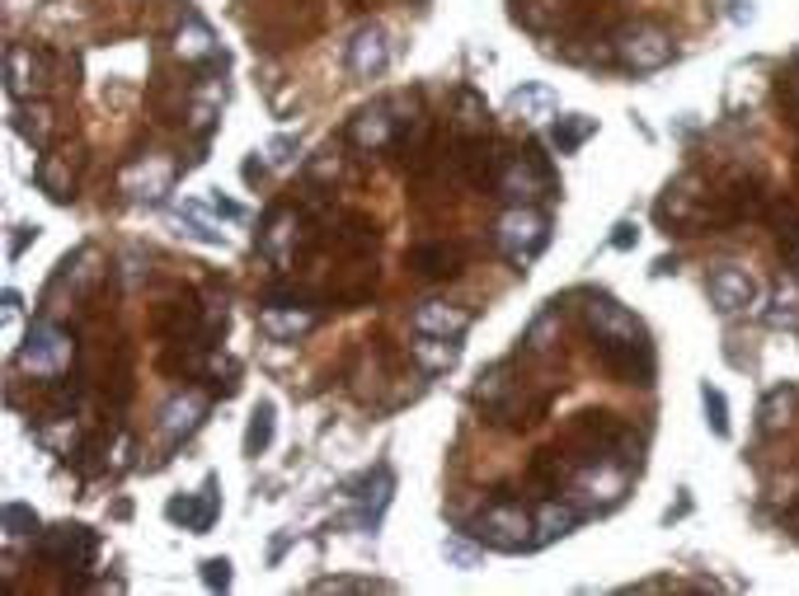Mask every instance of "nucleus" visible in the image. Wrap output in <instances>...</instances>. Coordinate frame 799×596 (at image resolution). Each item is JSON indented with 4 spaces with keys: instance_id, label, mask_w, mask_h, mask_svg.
Here are the masks:
<instances>
[{
    "instance_id": "obj_33",
    "label": "nucleus",
    "mask_w": 799,
    "mask_h": 596,
    "mask_svg": "<svg viewBox=\"0 0 799 596\" xmlns=\"http://www.w3.org/2000/svg\"><path fill=\"white\" fill-rule=\"evenodd\" d=\"M273 428H278V409L269 400L255 404V414H249V428H245V456H263V451L273 446Z\"/></svg>"
},
{
    "instance_id": "obj_12",
    "label": "nucleus",
    "mask_w": 799,
    "mask_h": 596,
    "mask_svg": "<svg viewBox=\"0 0 799 596\" xmlns=\"http://www.w3.org/2000/svg\"><path fill=\"white\" fill-rule=\"evenodd\" d=\"M216 512H222L216 475L202 479V489H198V493H184V498H169V503H165V516H169V522L184 526V531H193V536H208L212 522H216Z\"/></svg>"
},
{
    "instance_id": "obj_37",
    "label": "nucleus",
    "mask_w": 799,
    "mask_h": 596,
    "mask_svg": "<svg viewBox=\"0 0 799 596\" xmlns=\"http://www.w3.org/2000/svg\"><path fill=\"white\" fill-rule=\"evenodd\" d=\"M701 409H705V428H710L715 437H729V400L725 390H715L710 381L701 385Z\"/></svg>"
},
{
    "instance_id": "obj_28",
    "label": "nucleus",
    "mask_w": 799,
    "mask_h": 596,
    "mask_svg": "<svg viewBox=\"0 0 799 596\" xmlns=\"http://www.w3.org/2000/svg\"><path fill=\"white\" fill-rule=\"evenodd\" d=\"M34 183L43 188L47 198L57 202V207H67V202L75 198V179H71V165L57 160V155H43L38 169H34Z\"/></svg>"
},
{
    "instance_id": "obj_45",
    "label": "nucleus",
    "mask_w": 799,
    "mask_h": 596,
    "mask_svg": "<svg viewBox=\"0 0 799 596\" xmlns=\"http://www.w3.org/2000/svg\"><path fill=\"white\" fill-rule=\"evenodd\" d=\"M639 240V230H635V222H621L616 226V235H611V249H631Z\"/></svg>"
},
{
    "instance_id": "obj_40",
    "label": "nucleus",
    "mask_w": 799,
    "mask_h": 596,
    "mask_svg": "<svg viewBox=\"0 0 799 596\" xmlns=\"http://www.w3.org/2000/svg\"><path fill=\"white\" fill-rule=\"evenodd\" d=\"M202 583H208L212 592H226L231 587V559H202Z\"/></svg>"
},
{
    "instance_id": "obj_32",
    "label": "nucleus",
    "mask_w": 799,
    "mask_h": 596,
    "mask_svg": "<svg viewBox=\"0 0 799 596\" xmlns=\"http://www.w3.org/2000/svg\"><path fill=\"white\" fill-rule=\"evenodd\" d=\"M457 132L461 136H490V104L475 90H457Z\"/></svg>"
},
{
    "instance_id": "obj_14",
    "label": "nucleus",
    "mask_w": 799,
    "mask_h": 596,
    "mask_svg": "<svg viewBox=\"0 0 799 596\" xmlns=\"http://www.w3.org/2000/svg\"><path fill=\"white\" fill-rule=\"evenodd\" d=\"M705 291H710V306L719 310V315H743V310L757 306V277L733 269V263L715 269L710 282H705Z\"/></svg>"
},
{
    "instance_id": "obj_34",
    "label": "nucleus",
    "mask_w": 799,
    "mask_h": 596,
    "mask_svg": "<svg viewBox=\"0 0 799 596\" xmlns=\"http://www.w3.org/2000/svg\"><path fill=\"white\" fill-rule=\"evenodd\" d=\"M0 531H5V540H10V545H14V540H38L43 522H38V512H34V508H24V503H5V508H0Z\"/></svg>"
},
{
    "instance_id": "obj_17",
    "label": "nucleus",
    "mask_w": 799,
    "mask_h": 596,
    "mask_svg": "<svg viewBox=\"0 0 799 596\" xmlns=\"http://www.w3.org/2000/svg\"><path fill=\"white\" fill-rule=\"evenodd\" d=\"M457 151H461V155H457V169L466 175L470 188H494V183H498L508 155H494V146H490L484 136H461Z\"/></svg>"
},
{
    "instance_id": "obj_43",
    "label": "nucleus",
    "mask_w": 799,
    "mask_h": 596,
    "mask_svg": "<svg viewBox=\"0 0 799 596\" xmlns=\"http://www.w3.org/2000/svg\"><path fill=\"white\" fill-rule=\"evenodd\" d=\"M306 175H310V183H316V179H334V175H339V155H334V146L320 151L316 160L306 165Z\"/></svg>"
},
{
    "instance_id": "obj_8",
    "label": "nucleus",
    "mask_w": 799,
    "mask_h": 596,
    "mask_svg": "<svg viewBox=\"0 0 799 596\" xmlns=\"http://www.w3.org/2000/svg\"><path fill=\"white\" fill-rule=\"evenodd\" d=\"M43 90H47V57L28 43H10L5 47V94H10V104L38 99Z\"/></svg>"
},
{
    "instance_id": "obj_4",
    "label": "nucleus",
    "mask_w": 799,
    "mask_h": 596,
    "mask_svg": "<svg viewBox=\"0 0 799 596\" xmlns=\"http://www.w3.org/2000/svg\"><path fill=\"white\" fill-rule=\"evenodd\" d=\"M34 550L43 563H57V569H67V587H90V563L99 555V536H94L90 526H52V531H38Z\"/></svg>"
},
{
    "instance_id": "obj_24",
    "label": "nucleus",
    "mask_w": 799,
    "mask_h": 596,
    "mask_svg": "<svg viewBox=\"0 0 799 596\" xmlns=\"http://www.w3.org/2000/svg\"><path fill=\"white\" fill-rule=\"evenodd\" d=\"M175 52L184 61H198V67H216V34L208 28V20L198 14H184L179 34H175Z\"/></svg>"
},
{
    "instance_id": "obj_27",
    "label": "nucleus",
    "mask_w": 799,
    "mask_h": 596,
    "mask_svg": "<svg viewBox=\"0 0 799 596\" xmlns=\"http://www.w3.org/2000/svg\"><path fill=\"white\" fill-rule=\"evenodd\" d=\"M531 516H537V550H541V545L564 540L578 526V508L574 503H560V498H545V503L531 512Z\"/></svg>"
},
{
    "instance_id": "obj_10",
    "label": "nucleus",
    "mask_w": 799,
    "mask_h": 596,
    "mask_svg": "<svg viewBox=\"0 0 799 596\" xmlns=\"http://www.w3.org/2000/svg\"><path fill=\"white\" fill-rule=\"evenodd\" d=\"M396 132H400L396 104L376 99V104H367V108H357V114H353V122H349V146L372 155V151H386L390 141H396Z\"/></svg>"
},
{
    "instance_id": "obj_31",
    "label": "nucleus",
    "mask_w": 799,
    "mask_h": 596,
    "mask_svg": "<svg viewBox=\"0 0 799 596\" xmlns=\"http://www.w3.org/2000/svg\"><path fill=\"white\" fill-rule=\"evenodd\" d=\"M795 400H799L795 385L766 390V400H762V409H757V428H762V432H780V428L790 422V414H795Z\"/></svg>"
},
{
    "instance_id": "obj_2",
    "label": "nucleus",
    "mask_w": 799,
    "mask_h": 596,
    "mask_svg": "<svg viewBox=\"0 0 799 596\" xmlns=\"http://www.w3.org/2000/svg\"><path fill=\"white\" fill-rule=\"evenodd\" d=\"M470 536H475L484 550H537V516H531L522 503H508V498H494L475 522H470Z\"/></svg>"
},
{
    "instance_id": "obj_13",
    "label": "nucleus",
    "mask_w": 799,
    "mask_h": 596,
    "mask_svg": "<svg viewBox=\"0 0 799 596\" xmlns=\"http://www.w3.org/2000/svg\"><path fill=\"white\" fill-rule=\"evenodd\" d=\"M296 245H302V216L292 207H273L263 216V230H259V254L273 263V269H287L296 259Z\"/></svg>"
},
{
    "instance_id": "obj_15",
    "label": "nucleus",
    "mask_w": 799,
    "mask_h": 596,
    "mask_svg": "<svg viewBox=\"0 0 799 596\" xmlns=\"http://www.w3.org/2000/svg\"><path fill=\"white\" fill-rule=\"evenodd\" d=\"M386 67H390V34L381 24L357 28L349 43V75L353 81H376V75H386Z\"/></svg>"
},
{
    "instance_id": "obj_20",
    "label": "nucleus",
    "mask_w": 799,
    "mask_h": 596,
    "mask_svg": "<svg viewBox=\"0 0 799 596\" xmlns=\"http://www.w3.org/2000/svg\"><path fill=\"white\" fill-rule=\"evenodd\" d=\"M259 329L269 334L273 343H296L302 334H310L316 329V310H302V306H278V301H269L259 310Z\"/></svg>"
},
{
    "instance_id": "obj_38",
    "label": "nucleus",
    "mask_w": 799,
    "mask_h": 596,
    "mask_svg": "<svg viewBox=\"0 0 799 596\" xmlns=\"http://www.w3.org/2000/svg\"><path fill=\"white\" fill-rule=\"evenodd\" d=\"M555 329H560V301L531 320V329L522 334V348L527 353H545V348H551V338H555Z\"/></svg>"
},
{
    "instance_id": "obj_41",
    "label": "nucleus",
    "mask_w": 799,
    "mask_h": 596,
    "mask_svg": "<svg viewBox=\"0 0 799 596\" xmlns=\"http://www.w3.org/2000/svg\"><path fill=\"white\" fill-rule=\"evenodd\" d=\"M780 108L799 122V67H790L786 75H780Z\"/></svg>"
},
{
    "instance_id": "obj_21",
    "label": "nucleus",
    "mask_w": 799,
    "mask_h": 596,
    "mask_svg": "<svg viewBox=\"0 0 799 596\" xmlns=\"http://www.w3.org/2000/svg\"><path fill=\"white\" fill-rule=\"evenodd\" d=\"M508 118L527 122V128H541V122H555L560 118V99L551 85H522L508 94Z\"/></svg>"
},
{
    "instance_id": "obj_46",
    "label": "nucleus",
    "mask_w": 799,
    "mask_h": 596,
    "mask_svg": "<svg viewBox=\"0 0 799 596\" xmlns=\"http://www.w3.org/2000/svg\"><path fill=\"white\" fill-rule=\"evenodd\" d=\"M208 207H212L216 216H226V222H235V216H245V212H240V207H235V202H226V198H212V202H208Z\"/></svg>"
},
{
    "instance_id": "obj_47",
    "label": "nucleus",
    "mask_w": 799,
    "mask_h": 596,
    "mask_svg": "<svg viewBox=\"0 0 799 596\" xmlns=\"http://www.w3.org/2000/svg\"><path fill=\"white\" fill-rule=\"evenodd\" d=\"M0 301H5V315H20L24 296H20V291H14V287H5V296H0Z\"/></svg>"
},
{
    "instance_id": "obj_39",
    "label": "nucleus",
    "mask_w": 799,
    "mask_h": 596,
    "mask_svg": "<svg viewBox=\"0 0 799 596\" xmlns=\"http://www.w3.org/2000/svg\"><path fill=\"white\" fill-rule=\"evenodd\" d=\"M310 592H390V583L381 577H349V573H334V577H316Z\"/></svg>"
},
{
    "instance_id": "obj_19",
    "label": "nucleus",
    "mask_w": 799,
    "mask_h": 596,
    "mask_svg": "<svg viewBox=\"0 0 799 596\" xmlns=\"http://www.w3.org/2000/svg\"><path fill=\"white\" fill-rule=\"evenodd\" d=\"M598 357H602V367H611L621 381H631V385H649L654 381V353H649L645 338H639V343H616V348H598Z\"/></svg>"
},
{
    "instance_id": "obj_18",
    "label": "nucleus",
    "mask_w": 799,
    "mask_h": 596,
    "mask_svg": "<svg viewBox=\"0 0 799 596\" xmlns=\"http://www.w3.org/2000/svg\"><path fill=\"white\" fill-rule=\"evenodd\" d=\"M508 362H498V367H490V371H480V381H475V390H470V400L484 409V418H494V422H513V381H508Z\"/></svg>"
},
{
    "instance_id": "obj_3",
    "label": "nucleus",
    "mask_w": 799,
    "mask_h": 596,
    "mask_svg": "<svg viewBox=\"0 0 799 596\" xmlns=\"http://www.w3.org/2000/svg\"><path fill=\"white\" fill-rule=\"evenodd\" d=\"M672 57H678V43H672V34L668 28H658V24L639 20V24H625V28L611 34V61H616L621 71H631V75L663 71Z\"/></svg>"
},
{
    "instance_id": "obj_35",
    "label": "nucleus",
    "mask_w": 799,
    "mask_h": 596,
    "mask_svg": "<svg viewBox=\"0 0 799 596\" xmlns=\"http://www.w3.org/2000/svg\"><path fill=\"white\" fill-rule=\"evenodd\" d=\"M443 559L451 563V569H475V563L484 559V545L470 536V531H451V536L443 540Z\"/></svg>"
},
{
    "instance_id": "obj_49",
    "label": "nucleus",
    "mask_w": 799,
    "mask_h": 596,
    "mask_svg": "<svg viewBox=\"0 0 799 596\" xmlns=\"http://www.w3.org/2000/svg\"><path fill=\"white\" fill-rule=\"evenodd\" d=\"M795 263H799V245H795Z\"/></svg>"
},
{
    "instance_id": "obj_44",
    "label": "nucleus",
    "mask_w": 799,
    "mask_h": 596,
    "mask_svg": "<svg viewBox=\"0 0 799 596\" xmlns=\"http://www.w3.org/2000/svg\"><path fill=\"white\" fill-rule=\"evenodd\" d=\"M38 240V226H14V240H10V259H20L28 245Z\"/></svg>"
},
{
    "instance_id": "obj_1",
    "label": "nucleus",
    "mask_w": 799,
    "mask_h": 596,
    "mask_svg": "<svg viewBox=\"0 0 799 596\" xmlns=\"http://www.w3.org/2000/svg\"><path fill=\"white\" fill-rule=\"evenodd\" d=\"M494 245L517 273H527L541 249L551 245V222H545V212H537L531 202H517V207H508L504 216H498Z\"/></svg>"
},
{
    "instance_id": "obj_7",
    "label": "nucleus",
    "mask_w": 799,
    "mask_h": 596,
    "mask_svg": "<svg viewBox=\"0 0 799 596\" xmlns=\"http://www.w3.org/2000/svg\"><path fill=\"white\" fill-rule=\"evenodd\" d=\"M584 320L592 329V338H598V348H616V343H639V338H645V324H639L631 310H625L616 296H607V291H588Z\"/></svg>"
},
{
    "instance_id": "obj_26",
    "label": "nucleus",
    "mask_w": 799,
    "mask_h": 596,
    "mask_svg": "<svg viewBox=\"0 0 799 596\" xmlns=\"http://www.w3.org/2000/svg\"><path fill=\"white\" fill-rule=\"evenodd\" d=\"M410 353H414V362L428 371V376H437V371H451L461 362V338H437V334H414V343H410Z\"/></svg>"
},
{
    "instance_id": "obj_23",
    "label": "nucleus",
    "mask_w": 799,
    "mask_h": 596,
    "mask_svg": "<svg viewBox=\"0 0 799 596\" xmlns=\"http://www.w3.org/2000/svg\"><path fill=\"white\" fill-rule=\"evenodd\" d=\"M461 245H447V240H428V245H414L410 249V269L428 282H443V277H457L461 273Z\"/></svg>"
},
{
    "instance_id": "obj_42",
    "label": "nucleus",
    "mask_w": 799,
    "mask_h": 596,
    "mask_svg": "<svg viewBox=\"0 0 799 596\" xmlns=\"http://www.w3.org/2000/svg\"><path fill=\"white\" fill-rule=\"evenodd\" d=\"M263 155H269V165H278V169H287L292 160H296V136H273L269 146H263Z\"/></svg>"
},
{
    "instance_id": "obj_25",
    "label": "nucleus",
    "mask_w": 799,
    "mask_h": 596,
    "mask_svg": "<svg viewBox=\"0 0 799 596\" xmlns=\"http://www.w3.org/2000/svg\"><path fill=\"white\" fill-rule=\"evenodd\" d=\"M14 132H20V136L28 141V146L47 151V141H52V132H57L52 108H47L43 99H24V104H14Z\"/></svg>"
},
{
    "instance_id": "obj_30",
    "label": "nucleus",
    "mask_w": 799,
    "mask_h": 596,
    "mask_svg": "<svg viewBox=\"0 0 799 596\" xmlns=\"http://www.w3.org/2000/svg\"><path fill=\"white\" fill-rule=\"evenodd\" d=\"M169 226H175L179 235H193V240H202V245H226V235L208 222V207H202V202H184V207L169 216Z\"/></svg>"
},
{
    "instance_id": "obj_11",
    "label": "nucleus",
    "mask_w": 799,
    "mask_h": 596,
    "mask_svg": "<svg viewBox=\"0 0 799 596\" xmlns=\"http://www.w3.org/2000/svg\"><path fill=\"white\" fill-rule=\"evenodd\" d=\"M390 493H396V475H390V465H376L372 475L349 484V498L357 503V531L376 536V526H381V512L390 508Z\"/></svg>"
},
{
    "instance_id": "obj_36",
    "label": "nucleus",
    "mask_w": 799,
    "mask_h": 596,
    "mask_svg": "<svg viewBox=\"0 0 799 596\" xmlns=\"http://www.w3.org/2000/svg\"><path fill=\"white\" fill-rule=\"evenodd\" d=\"M513 20L522 28H531V34H545V28L560 20V0H517Z\"/></svg>"
},
{
    "instance_id": "obj_5",
    "label": "nucleus",
    "mask_w": 799,
    "mask_h": 596,
    "mask_svg": "<svg viewBox=\"0 0 799 596\" xmlns=\"http://www.w3.org/2000/svg\"><path fill=\"white\" fill-rule=\"evenodd\" d=\"M71 357H75V338L67 334V329H57L52 320H38L24 334L14 362H20L24 376H38V381H61V376L71 371Z\"/></svg>"
},
{
    "instance_id": "obj_16",
    "label": "nucleus",
    "mask_w": 799,
    "mask_h": 596,
    "mask_svg": "<svg viewBox=\"0 0 799 596\" xmlns=\"http://www.w3.org/2000/svg\"><path fill=\"white\" fill-rule=\"evenodd\" d=\"M202 418H208V395H198V390H184V395H175L161 409V437L169 446H179V442H188L198 428H202Z\"/></svg>"
},
{
    "instance_id": "obj_22",
    "label": "nucleus",
    "mask_w": 799,
    "mask_h": 596,
    "mask_svg": "<svg viewBox=\"0 0 799 596\" xmlns=\"http://www.w3.org/2000/svg\"><path fill=\"white\" fill-rule=\"evenodd\" d=\"M470 310L466 306H447V301H423L414 310V334H437V338H461L470 329Z\"/></svg>"
},
{
    "instance_id": "obj_48",
    "label": "nucleus",
    "mask_w": 799,
    "mask_h": 596,
    "mask_svg": "<svg viewBox=\"0 0 799 596\" xmlns=\"http://www.w3.org/2000/svg\"><path fill=\"white\" fill-rule=\"evenodd\" d=\"M245 179H249V183L263 179V165H259V160H245Z\"/></svg>"
},
{
    "instance_id": "obj_9",
    "label": "nucleus",
    "mask_w": 799,
    "mask_h": 596,
    "mask_svg": "<svg viewBox=\"0 0 799 596\" xmlns=\"http://www.w3.org/2000/svg\"><path fill=\"white\" fill-rule=\"evenodd\" d=\"M122 198L132 202H161L169 188H175V165L165 160V155H141V160H132L128 169H122Z\"/></svg>"
},
{
    "instance_id": "obj_6",
    "label": "nucleus",
    "mask_w": 799,
    "mask_h": 596,
    "mask_svg": "<svg viewBox=\"0 0 799 596\" xmlns=\"http://www.w3.org/2000/svg\"><path fill=\"white\" fill-rule=\"evenodd\" d=\"M494 188L513 202V207H517V202H537V198L555 193V169L541 155V146H527L522 155H508V160H504V175H498Z\"/></svg>"
},
{
    "instance_id": "obj_29",
    "label": "nucleus",
    "mask_w": 799,
    "mask_h": 596,
    "mask_svg": "<svg viewBox=\"0 0 799 596\" xmlns=\"http://www.w3.org/2000/svg\"><path fill=\"white\" fill-rule=\"evenodd\" d=\"M592 132H598V118H588V114H560L551 122V146L560 155H574Z\"/></svg>"
}]
</instances>
